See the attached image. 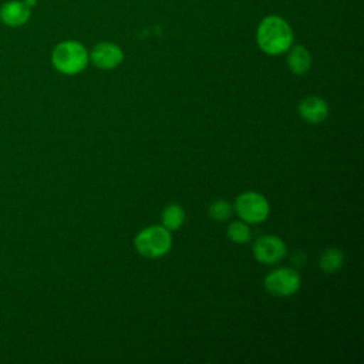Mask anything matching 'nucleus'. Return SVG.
I'll list each match as a JSON object with an SVG mask.
<instances>
[{"mask_svg":"<svg viewBox=\"0 0 364 364\" xmlns=\"http://www.w3.org/2000/svg\"><path fill=\"white\" fill-rule=\"evenodd\" d=\"M226 235H228V237H229L230 242L237 243V245L247 243V242L250 240V237H252L250 228H249L247 223L243 222V220H235V222H232V223L228 226Z\"/></svg>","mask_w":364,"mask_h":364,"instance_id":"nucleus-13","label":"nucleus"},{"mask_svg":"<svg viewBox=\"0 0 364 364\" xmlns=\"http://www.w3.org/2000/svg\"><path fill=\"white\" fill-rule=\"evenodd\" d=\"M134 245L141 256L148 259H158L171 250L172 236L166 228L152 225L136 233Z\"/></svg>","mask_w":364,"mask_h":364,"instance_id":"nucleus-3","label":"nucleus"},{"mask_svg":"<svg viewBox=\"0 0 364 364\" xmlns=\"http://www.w3.org/2000/svg\"><path fill=\"white\" fill-rule=\"evenodd\" d=\"M209 216L213 219V220H218V222H223V220H228L232 213H233V205L225 199H216L213 200L210 205H209Z\"/></svg>","mask_w":364,"mask_h":364,"instance_id":"nucleus-14","label":"nucleus"},{"mask_svg":"<svg viewBox=\"0 0 364 364\" xmlns=\"http://www.w3.org/2000/svg\"><path fill=\"white\" fill-rule=\"evenodd\" d=\"M31 17V9L23 0H10L0 6V21L7 27H21Z\"/></svg>","mask_w":364,"mask_h":364,"instance_id":"nucleus-9","label":"nucleus"},{"mask_svg":"<svg viewBox=\"0 0 364 364\" xmlns=\"http://www.w3.org/2000/svg\"><path fill=\"white\" fill-rule=\"evenodd\" d=\"M293 28L282 16L269 14L259 21L256 43L264 54L282 55L293 46Z\"/></svg>","mask_w":364,"mask_h":364,"instance_id":"nucleus-1","label":"nucleus"},{"mask_svg":"<svg viewBox=\"0 0 364 364\" xmlns=\"http://www.w3.org/2000/svg\"><path fill=\"white\" fill-rule=\"evenodd\" d=\"M90 63V54L85 46L77 40H64L51 51L53 67L64 75L82 73Z\"/></svg>","mask_w":364,"mask_h":364,"instance_id":"nucleus-2","label":"nucleus"},{"mask_svg":"<svg viewBox=\"0 0 364 364\" xmlns=\"http://www.w3.org/2000/svg\"><path fill=\"white\" fill-rule=\"evenodd\" d=\"M252 252L259 263L276 264L284 259L287 246L279 236L263 235L253 242Z\"/></svg>","mask_w":364,"mask_h":364,"instance_id":"nucleus-6","label":"nucleus"},{"mask_svg":"<svg viewBox=\"0 0 364 364\" xmlns=\"http://www.w3.org/2000/svg\"><path fill=\"white\" fill-rule=\"evenodd\" d=\"M299 115L309 124H320L327 119L330 108L328 104L317 95L304 97L297 107Z\"/></svg>","mask_w":364,"mask_h":364,"instance_id":"nucleus-8","label":"nucleus"},{"mask_svg":"<svg viewBox=\"0 0 364 364\" xmlns=\"http://www.w3.org/2000/svg\"><path fill=\"white\" fill-rule=\"evenodd\" d=\"M267 293L276 297H289L294 294L301 284V277L291 267H279L269 272L263 280Z\"/></svg>","mask_w":364,"mask_h":364,"instance_id":"nucleus-5","label":"nucleus"},{"mask_svg":"<svg viewBox=\"0 0 364 364\" xmlns=\"http://www.w3.org/2000/svg\"><path fill=\"white\" fill-rule=\"evenodd\" d=\"M88 54L90 61L100 70H114L124 61L122 48L111 41L97 43Z\"/></svg>","mask_w":364,"mask_h":364,"instance_id":"nucleus-7","label":"nucleus"},{"mask_svg":"<svg viewBox=\"0 0 364 364\" xmlns=\"http://www.w3.org/2000/svg\"><path fill=\"white\" fill-rule=\"evenodd\" d=\"M344 263V255L337 247H328L326 249L318 259V266L324 273H334L338 269H341Z\"/></svg>","mask_w":364,"mask_h":364,"instance_id":"nucleus-12","label":"nucleus"},{"mask_svg":"<svg viewBox=\"0 0 364 364\" xmlns=\"http://www.w3.org/2000/svg\"><path fill=\"white\" fill-rule=\"evenodd\" d=\"M233 210L246 223H260L269 216L270 206L267 199L259 192H243L240 193L235 203Z\"/></svg>","mask_w":364,"mask_h":364,"instance_id":"nucleus-4","label":"nucleus"},{"mask_svg":"<svg viewBox=\"0 0 364 364\" xmlns=\"http://www.w3.org/2000/svg\"><path fill=\"white\" fill-rule=\"evenodd\" d=\"M185 222V212L178 203H168L162 210V226L169 232L178 230Z\"/></svg>","mask_w":364,"mask_h":364,"instance_id":"nucleus-11","label":"nucleus"},{"mask_svg":"<svg viewBox=\"0 0 364 364\" xmlns=\"http://www.w3.org/2000/svg\"><path fill=\"white\" fill-rule=\"evenodd\" d=\"M24 4H27L30 9H33L37 4V0H23Z\"/></svg>","mask_w":364,"mask_h":364,"instance_id":"nucleus-15","label":"nucleus"},{"mask_svg":"<svg viewBox=\"0 0 364 364\" xmlns=\"http://www.w3.org/2000/svg\"><path fill=\"white\" fill-rule=\"evenodd\" d=\"M286 64L291 74L294 75H304L313 64V57L310 51L301 44H293L287 51Z\"/></svg>","mask_w":364,"mask_h":364,"instance_id":"nucleus-10","label":"nucleus"}]
</instances>
